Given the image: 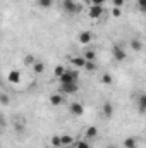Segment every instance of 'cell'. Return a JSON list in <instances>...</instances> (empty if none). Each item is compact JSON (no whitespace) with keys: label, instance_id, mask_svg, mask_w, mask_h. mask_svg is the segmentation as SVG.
Wrapping results in <instances>:
<instances>
[{"label":"cell","instance_id":"cell-30","mask_svg":"<svg viewBox=\"0 0 146 148\" xmlns=\"http://www.w3.org/2000/svg\"><path fill=\"white\" fill-rule=\"evenodd\" d=\"M105 2H107V0H91V3H93V5H103Z\"/></svg>","mask_w":146,"mask_h":148},{"label":"cell","instance_id":"cell-23","mask_svg":"<svg viewBox=\"0 0 146 148\" xmlns=\"http://www.w3.org/2000/svg\"><path fill=\"white\" fill-rule=\"evenodd\" d=\"M112 81H113V79H112L110 74H103V76H102V83H103V84H112Z\"/></svg>","mask_w":146,"mask_h":148},{"label":"cell","instance_id":"cell-21","mask_svg":"<svg viewBox=\"0 0 146 148\" xmlns=\"http://www.w3.org/2000/svg\"><path fill=\"white\" fill-rule=\"evenodd\" d=\"M0 103H2V105H9V103H10V97L5 95V93H0Z\"/></svg>","mask_w":146,"mask_h":148},{"label":"cell","instance_id":"cell-3","mask_svg":"<svg viewBox=\"0 0 146 148\" xmlns=\"http://www.w3.org/2000/svg\"><path fill=\"white\" fill-rule=\"evenodd\" d=\"M77 90H79L77 83H64V84H60V93H64V95H72Z\"/></svg>","mask_w":146,"mask_h":148},{"label":"cell","instance_id":"cell-4","mask_svg":"<svg viewBox=\"0 0 146 148\" xmlns=\"http://www.w3.org/2000/svg\"><path fill=\"white\" fill-rule=\"evenodd\" d=\"M88 14H89L91 19H98V17H102V16H103V5H91Z\"/></svg>","mask_w":146,"mask_h":148},{"label":"cell","instance_id":"cell-24","mask_svg":"<svg viewBox=\"0 0 146 148\" xmlns=\"http://www.w3.org/2000/svg\"><path fill=\"white\" fill-rule=\"evenodd\" d=\"M52 147L60 148V136H53V138H52Z\"/></svg>","mask_w":146,"mask_h":148},{"label":"cell","instance_id":"cell-31","mask_svg":"<svg viewBox=\"0 0 146 148\" xmlns=\"http://www.w3.org/2000/svg\"><path fill=\"white\" fill-rule=\"evenodd\" d=\"M16 131H17V133H23V131H24V126H21V124H16Z\"/></svg>","mask_w":146,"mask_h":148},{"label":"cell","instance_id":"cell-27","mask_svg":"<svg viewBox=\"0 0 146 148\" xmlns=\"http://www.w3.org/2000/svg\"><path fill=\"white\" fill-rule=\"evenodd\" d=\"M138 7H139L141 12H145L146 10V0H138Z\"/></svg>","mask_w":146,"mask_h":148},{"label":"cell","instance_id":"cell-13","mask_svg":"<svg viewBox=\"0 0 146 148\" xmlns=\"http://www.w3.org/2000/svg\"><path fill=\"white\" fill-rule=\"evenodd\" d=\"M33 69H35V73H36V74H41L43 71H45V64H43V62H40V60H36V62L33 64Z\"/></svg>","mask_w":146,"mask_h":148},{"label":"cell","instance_id":"cell-26","mask_svg":"<svg viewBox=\"0 0 146 148\" xmlns=\"http://www.w3.org/2000/svg\"><path fill=\"white\" fill-rule=\"evenodd\" d=\"M64 71H65V69H64V67H62V66H57V67H55V71H53V73H55V76H57V77H60V76H62V74H64Z\"/></svg>","mask_w":146,"mask_h":148},{"label":"cell","instance_id":"cell-11","mask_svg":"<svg viewBox=\"0 0 146 148\" xmlns=\"http://www.w3.org/2000/svg\"><path fill=\"white\" fill-rule=\"evenodd\" d=\"M50 103L57 107V105L64 103V97H62V95H52V97H50Z\"/></svg>","mask_w":146,"mask_h":148},{"label":"cell","instance_id":"cell-8","mask_svg":"<svg viewBox=\"0 0 146 148\" xmlns=\"http://www.w3.org/2000/svg\"><path fill=\"white\" fill-rule=\"evenodd\" d=\"M19 81H21V73H19V71H10V73H9V83L17 84Z\"/></svg>","mask_w":146,"mask_h":148},{"label":"cell","instance_id":"cell-12","mask_svg":"<svg viewBox=\"0 0 146 148\" xmlns=\"http://www.w3.org/2000/svg\"><path fill=\"white\" fill-rule=\"evenodd\" d=\"M112 114H113L112 103H110V102H105V103H103V115H105V117H112Z\"/></svg>","mask_w":146,"mask_h":148},{"label":"cell","instance_id":"cell-25","mask_svg":"<svg viewBox=\"0 0 146 148\" xmlns=\"http://www.w3.org/2000/svg\"><path fill=\"white\" fill-rule=\"evenodd\" d=\"M76 148H91V145L83 140V141H77V143H76Z\"/></svg>","mask_w":146,"mask_h":148},{"label":"cell","instance_id":"cell-1","mask_svg":"<svg viewBox=\"0 0 146 148\" xmlns=\"http://www.w3.org/2000/svg\"><path fill=\"white\" fill-rule=\"evenodd\" d=\"M60 79V84H64V83H77V79H79V71H76V69H65L64 74L59 77Z\"/></svg>","mask_w":146,"mask_h":148},{"label":"cell","instance_id":"cell-18","mask_svg":"<svg viewBox=\"0 0 146 148\" xmlns=\"http://www.w3.org/2000/svg\"><path fill=\"white\" fill-rule=\"evenodd\" d=\"M131 47H132V50H136V52H139V50L143 48V43H141L139 40H131Z\"/></svg>","mask_w":146,"mask_h":148},{"label":"cell","instance_id":"cell-28","mask_svg":"<svg viewBox=\"0 0 146 148\" xmlns=\"http://www.w3.org/2000/svg\"><path fill=\"white\" fill-rule=\"evenodd\" d=\"M120 14H122V12H120V9H119V7H113V10H112V16H113V17H119Z\"/></svg>","mask_w":146,"mask_h":148},{"label":"cell","instance_id":"cell-32","mask_svg":"<svg viewBox=\"0 0 146 148\" xmlns=\"http://www.w3.org/2000/svg\"><path fill=\"white\" fill-rule=\"evenodd\" d=\"M5 126V117H3V114H0V127H3Z\"/></svg>","mask_w":146,"mask_h":148},{"label":"cell","instance_id":"cell-20","mask_svg":"<svg viewBox=\"0 0 146 148\" xmlns=\"http://www.w3.org/2000/svg\"><path fill=\"white\" fill-rule=\"evenodd\" d=\"M84 69H88V71H96V64H95V60H86Z\"/></svg>","mask_w":146,"mask_h":148},{"label":"cell","instance_id":"cell-15","mask_svg":"<svg viewBox=\"0 0 146 148\" xmlns=\"http://www.w3.org/2000/svg\"><path fill=\"white\" fill-rule=\"evenodd\" d=\"M124 147L126 148H136V138H126L124 140Z\"/></svg>","mask_w":146,"mask_h":148},{"label":"cell","instance_id":"cell-16","mask_svg":"<svg viewBox=\"0 0 146 148\" xmlns=\"http://www.w3.org/2000/svg\"><path fill=\"white\" fill-rule=\"evenodd\" d=\"M36 3L41 7V9H48L53 5V0H36Z\"/></svg>","mask_w":146,"mask_h":148},{"label":"cell","instance_id":"cell-29","mask_svg":"<svg viewBox=\"0 0 146 148\" xmlns=\"http://www.w3.org/2000/svg\"><path fill=\"white\" fill-rule=\"evenodd\" d=\"M122 5H124V0H113V7H119L120 9Z\"/></svg>","mask_w":146,"mask_h":148},{"label":"cell","instance_id":"cell-19","mask_svg":"<svg viewBox=\"0 0 146 148\" xmlns=\"http://www.w3.org/2000/svg\"><path fill=\"white\" fill-rule=\"evenodd\" d=\"M96 59V53L93 52V50H86V53H84V60H95Z\"/></svg>","mask_w":146,"mask_h":148},{"label":"cell","instance_id":"cell-22","mask_svg":"<svg viewBox=\"0 0 146 148\" xmlns=\"http://www.w3.org/2000/svg\"><path fill=\"white\" fill-rule=\"evenodd\" d=\"M35 62H36V60H35L33 55H26V57H24V64H26V66H33Z\"/></svg>","mask_w":146,"mask_h":148},{"label":"cell","instance_id":"cell-2","mask_svg":"<svg viewBox=\"0 0 146 148\" xmlns=\"http://www.w3.org/2000/svg\"><path fill=\"white\" fill-rule=\"evenodd\" d=\"M62 5H64V10L69 14H77L81 10V5L76 3L74 0H62Z\"/></svg>","mask_w":146,"mask_h":148},{"label":"cell","instance_id":"cell-9","mask_svg":"<svg viewBox=\"0 0 146 148\" xmlns=\"http://www.w3.org/2000/svg\"><path fill=\"white\" fill-rule=\"evenodd\" d=\"M74 143V138L71 134H62L60 136V147H69Z\"/></svg>","mask_w":146,"mask_h":148},{"label":"cell","instance_id":"cell-14","mask_svg":"<svg viewBox=\"0 0 146 148\" xmlns=\"http://www.w3.org/2000/svg\"><path fill=\"white\" fill-rule=\"evenodd\" d=\"M138 103H139V110L145 112L146 110V95H139V98H138Z\"/></svg>","mask_w":146,"mask_h":148},{"label":"cell","instance_id":"cell-6","mask_svg":"<svg viewBox=\"0 0 146 148\" xmlns=\"http://www.w3.org/2000/svg\"><path fill=\"white\" fill-rule=\"evenodd\" d=\"M91 40H93L91 31H81V33H79V36H77V41H79L81 45H89V43H91Z\"/></svg>","mask_w":146,"mask_h":148},{"label":"cell","instance_id":"cell-7","mask_svg":"<svg viewBox=\"0 0 146 148\" xmlns=\"http://www.w3.org/2000/svg\"><path fill=\"white\" fill-rule=\"evenodd\" d=\"M69 110H71L72 115H77V117H79V115H83V114H84V107H83L79 102H72V103H71V107H69Z\"/></svg>","mask_w":146,"mask_h":148},{"label":"cell","instance_id":"cell-10","mask_svg":"<svg viewBox=\"0 0 146 148\" xmlns=\"http://www.w3.org/2000/svg\"><path fill=\"white\" fill-rule=\"evenodd\" d=\"M71 62H72V66H76L77 69H79V67H84V64H86L84 57H72V59H71Z\"/></svg>","mask_w":146,"mask_h":148},{"label":"cell","instance_id":"cell-5","mask_svg":"<svg viewBox=\"0 0 146 148\" xmlns=\"http://www.w3.org/2000/svg\"><path fill=\"white\" fill-rule=\"evenodd\" d=\"M112 53H113V59H115V60H119V62L126 60V52H124V48H122V47H119V45H113V48H112Z\"/></svg>","mask_w":146,"mask_h":148},{"label":"cell","instance_id":"cell-33","mask_svg":"<svg viewBox=\"0 0 146 148\" xmlns=\"http://www.w3.org/2000/svg\"><path fill=\"white\" fill-rule=\"evenodd\" d=\"M110 148H117V147H110Z\"/></svg>","mask_w":146,"mask_h":148},{"label":"cell","instance_id":"cell-17","mask_svg":"<svg viewBox=\"0 0 146 148\" xmlns=\"http://www.w3.org/2000/svg\"><path fill=\"white\" fill-rule=\"evenodd\" d=\"M96 134H98V129H96L95 126H91V127L86 129V138H95Z\"/></svg>","mask_w":146,"mask_h":148},{"label":"cell","instance_id":"cell-34","mask_svg":"<svg viewBox=\"0 0 146 148\" xmlns=\"http://www.w3.org/2000/svg\"><path fill=\"white\" fill-rule=\"evenodd\" d=\"M62 148H64V147H62Z\"/></svg>","mask_w":146,"mask_h":148}]
</instances>
